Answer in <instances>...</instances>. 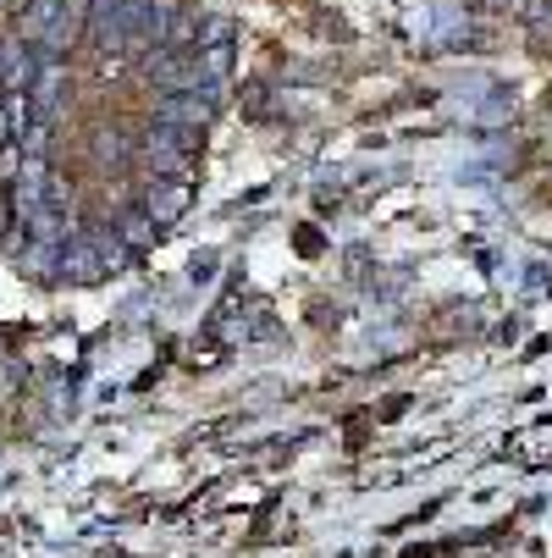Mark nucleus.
Segmentation results:
<instances>
[{
    "label": "nucleus",
    "instance_id": "obj_3",
    "mask_svg": "<svg viewBox=\"0 0 552 558\" xmlns=\"http://www.w3.org/2000/svg\"><path fill=\"white\" fill-rule=\"evenodd\" d=\"M199 138L205 133H183V128H167V122H144V133H138V167L149 178H183L194 167Z\"/></svg>",
    "mask_w": 552,
    "mask_h": 558
},
{
    "label": "nucleus",
    "instance_id": "obj_2",
    "mask_svg": "<svg viewBox=\"0 0 552 558\" xmlns=\"http://www.w3.org/2000/svg\"><path fill=\"white\" fill-rule=\"evenodd\" d=\"M127 255L133 250L116 238V227H77L61 255V282H106L127 266Z\"/></svg>",
    "mask_w": 552,
    "mask_h": 558
},
{
    "label": "nucleus",
    "instance_id": "obj_11",
    "mask_svg": "<svg viewBox=\"0 0 552 558\" xmlns=\"http://www.w3.org/2000/svg\"><path fill=\"white\" fill-rule=\"evenodd\" d=\"M50 133H56V122L34 117V122L17 133V149H23V155H45V149H50Z\"/></svg>",
    "mask_w": 552,
    "mask_h": 558
},
{
    "label": "nucleus",
    "instance_id": "obj_12",
    "mask_svg": "<svg viewBox=\"0 0 552 558\" xmlns=\"http://www.w3.org/2000/svg\"><path fill=\"white\" fill-rule=\"evenodd\" d=\"M7 144H17V122L7 111V95H0V149H7Z\"/></svg>",
    "mask_w": 552,
    "mask_h": 558
},
{
    "label": "nucleus",
    "instance_id": "obj_4",
    "mask_svg": "<svg viewBox=\"0 0 552 558\" xmlns=\"http://www.w3.org/2000/svg\"><path fill=\"white\" fill-rule=\"evenodd\" d=\"M216 95H188V89H177V95H155L149 100V122H167V128H183V133H205L210 122H216Z\"/></svg>",
    "mask_w": 552,
    "mask_h": 558
},
{
    "label": "nucleus",
    "instance_id": "obj_9",
    "mask_svg": "<svg viewBox=\"0 0 552 558\" xmlns=\"http://www.w3.org/2000/svg\"><path fill=\"white\" fill-rule=\"evenodd\" d=\"M61 255H66V244L23 238V250H17V271H28L34 282H61Z\"/></svg>",
    "mask_w": 552,
    "mask_h": 558
},
{
    "label": "nucleus",
    "instance_id": "obj_7",
    "mask_svg": "<svg viewBox=\"0 0 552 558\" xmlns=\"http://www.w3.org/2000/svg\"><path fill=\"white\" fill-rule=\"evenodd\" d=\"M89 155H95V167H106V172L133 167L138 161V133H127L122 122H100L89 133Z\"/></svg>",
    "mask_w": 552,
    "mask_h": 558
},
{
    "label": "nucleus",
    "instance_id": "obj_5",
    "mask_svg": "<svg viewBox=\"0 0 552 558\" xmlns=\"http://www.w3.org/2000/svg\"><path fill=\"white\" fill-rule=\"evenodd\" d=\"M39 50L23 39V34H7L0 39V95H28L34 77H39Z\"/></svg>",
    "mask_w": 552,
    "mask_h": 558
},
{
    "label": "nucleus",
    "instance_id": "obj_6",
    "mask_svg": "<svg viewBox=\"0 0 552 558\" xmlns=\"http://www.w3.org/2000/svg\"><path fill=\"white\" fill-rule=\"evenodd\" d=\"M133 205H138L155 227H172V221L188 210V178H149Z\"/></svg>",
    "mask_w": 552,
    "mask_h": 558
},
{
    "label": "nucleus",
    "instance_id": "obj_1",
    "mask_svg": "<svg viewBox=\"0 0 552 558\" xmlns=\"http://www.w3.org/2000/svg\"><path fill=\"white\" fill-rule=\"evenodd\" d=\"M84 23H89V0H23L17 7V34L45 61H66V50L84 39Z\"/></svg>",
    "mask_w": 552,
    "mask_h": 558
},
{
    "label": "nucleus",
    "instance_id": "obj_8",
    "mask_svg": "<svg viewBox=\"0 0 552 558\" xmlns=\"http://www.w3.org/2000/svg\"><path fill=\"white\" fill-rule=\"evenodd\" d=\"M34 111L45 117V122H56L61 117V106H66V95H72V72H66V61H39V77H34Z\"/></svg>",
    "mask_w": 552,
    "mask_h": 558
},
{
    "label": "nucleus",
    "instance_id": "obj_10",
    "mask_svg": "<svg viewBox=\"0 0 552 558\" xmlns=\"http://www.w3.org/2000/svg\"><path fill=\"white\" fill-rule=\"evenodd\" d=\"M155 232H161V227H155L138 205H122V210H116V238H122L127 250H149V244H155Z\"/></svg>",
    "mask_w": 552,
    "mask_h": 558
}]
</instances>
